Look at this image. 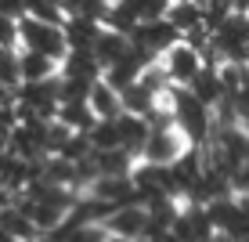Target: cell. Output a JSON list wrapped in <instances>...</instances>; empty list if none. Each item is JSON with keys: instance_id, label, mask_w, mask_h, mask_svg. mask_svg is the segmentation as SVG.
<instances>
[{"instance_id": "obj_6", "label": "cell", "mask_w": 249, "mask_h": 242, "mask_svg": "<svg viewBox=\"0 0 249 242\" xmlns=\"http://www.w3.org/2000/svg\"><path fill=\"white\" fill-rule=\"evenodd\" d=\"M87 105H90V112H94L98 119H119V116L126 112V109H123V94H119L112 83H105V80L94 83Z\"/></svg>"}, {"instance_id": "obj_9", "label": "cell", "mask_w": 249, "mask_h": 242, "mask_svg": "<svg viewBox=\"0 0 249 242\" xmlns=\"http://www.w3.org/2000/svg\"><path fill=\"white\" fill-rule=\"evenodd\" d=\"M206 242H231V239H228V235H220V231H217V235H210Z\"/></svg>"}, {"instance_id": "obj_5", "label": "cell", "mask_w": 249, "mask_h": 242, "mask_svg": "<svg viewBox=\"0 0 249 242\" xmlns=\"http://www.w3.org/2000/svg\"><path fill=\"white\" fill-rule=\"evenodd\" d=\"M18 73H22V83H44V80H54L62 73V62L18 47Z\"/></svg>"}, {"instance_id": "obj_1", "label": "cell", "mask_w": 249, "mask_h": 242, "mask_svg": "<svg viewBox=\"0 0 249 242\" xmlns=\"http://www.w3.org/2000/svg\"><path fill=\"white\" fill-rule=\"evenodd\" d=\"M166 109H170L177 130L184 134V141L192 145V149L206 145V137H210V109H206L192 91H188V87H170Z\"/></svg>"}, {"instance_id": "obj_3", "label": "cell", "mask_w": 249, "mask_h": 242, "mask_svg": "<svg viewBox=\"0 0 249 242\" xmlns=\"http://www.w3.org/2000/svg\"><path fill=\"white\" fill-rule=\"evenodd\" d=\"M159 65L166 69V76H170L174 87H188V83L195 80V73H199L206 62H202V51L195 47L192 40H181V44H174L166 55L159 58Z\"/></svg>"}, {"instance_id": "obj_8", "label": "cell", "mask_w": 249, "mask_h": 242, "mask_svg": "<svg viewBox=\"0 0 249 242\" xmlns=\"http://www.w3.org/2000/svg\"><path fill=\"white\" fill-rule=\"evenodd\" d=\"M0 47H18V22L0 15Z\"/></svg>"}, {"instance_id": "obj_2", "label": "cell", "mask_w": 249, "mask_h": 242, "mask_svg": "<svg viewBox=\"0 0 249 242\" xmlns=\"http://www.w3.org/2000/svg\"><path fill=\"white\" fill-rule=\"evenodd\" d=\"M18 47L33 51V55H44V58H54V62H65V55H69V40H65L62 25H47L36 19L18 22Z\"/></svg>"}, {"instance_id": "obj_7", "label": "cell", "mask_w": 249, "mask_h": 242, "mask_svg": "<svg viewBox=\"0 0 249 242\" xmlns=\"http://www.w3.org/2000/svg\"><path fill=\"white\" fill-rule=\"evenodd\" d=\"M18 87H22L18 47H0V94H15Z\"/></svg>"}, {"instance_id": "obj_4", "label": "cell", "mask_w": 249, "mask_h": 242, "mask_svg": "<svg viewBox=\"0 0 249 242\" xmlns=\"http://www.w3.org/2000/svg\"><path fill=\"white\" fill-rule=\"evenodd\" d=\"M148 228H152V213L148 206H119L116 213L105 217V231L112 239H126V242H137V239H148Z\"/></svg>"}]
</instances>
